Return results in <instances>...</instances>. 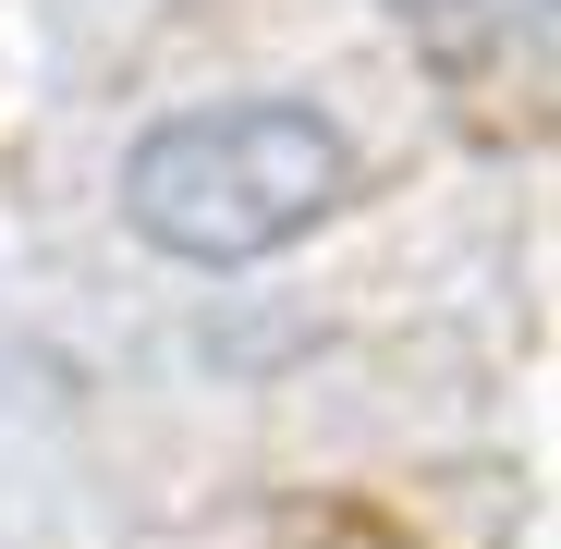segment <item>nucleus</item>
<instances>
[{
  "label": "nucleus",
  "instance_id": "nucleus-1",
  "mask_svg": "<svg viewBox=\"0 0 561 549\" xmlns=\"http://www.w3.org/2000/svg\"><path fill=\"white\" fill-rule=\"evenodd\" d=\"M354 196V135L306 99H208L135 135L123 220L171 268H256Z\"/></svg>",
  "mask_w": 561,
  "mask_h": 549
},
{
  "label": "nucleus",
  "instance_id": "nucleus-2",
  "mask_svg": "<svg viewBox=\"0 0 561 549\" xmlns=\"http://www.w3.org/2000/svg\"><path fill=\"white\" fill-rule=\"evenodd\" d=\"M415 61L451 85V99H477V85H513L549 61V0H391Z\"/></svg>",
  "mask_w": 561,
  "mask_h": 549
}]
</instances>
